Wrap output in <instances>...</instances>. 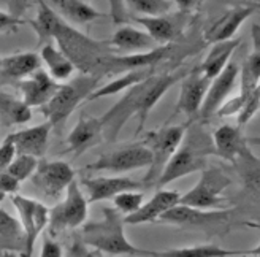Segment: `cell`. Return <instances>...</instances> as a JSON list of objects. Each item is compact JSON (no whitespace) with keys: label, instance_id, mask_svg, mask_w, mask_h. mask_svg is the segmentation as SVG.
Returning <instances> with one entry per match:
<instances>
[{"label":"cell","instance_id":"1","mask_svg":"<svg viewBox=\"0 0 260 257\" xmlns=\"http://www.w3.org/2000/svg\"><path fill=\"white\" fill-rule=\"evenodd\" d=\"M184 76L186 73L183 72L162 73V75L151 73L138 84L127 89L118 104H114L100 118L103 124V132H105L103 134L105 135V141L111 143V141L118 140L125 122L132 116L138 119L137 134L143 131L152 108L157 105L159 100L170 91L179 80H183Z\"/></svg>","mask_w":260,"mask_h":257},{"label":"cell","instance_id":"2","mask_svg":"<svg viewBox=\"0 0 260 257\" xmlns=\"http://www.w3.org/2000/svg\"><path fill=\"white\" fill-rule=\"evenodd\" d=\"M214 154L213 137L203 131L200 124H192L186 128L184 138L167 162L155 187H167L170 183L195 172H202L208 165V157Z\"/></svg>","mask_w":260,"mask_h":257},{"label":"cell","instance_id":"3","mask_svg":"<svg viewBox=\"0 0 260 257\" xmlns=\"http://www.w3.org/2000/svg\"><path fill=\"white\" fill-rule=\"evenodd\" d=\"M100 221L83 227V241L97 252L108 255H149V251L135 246L125 235L124 216L114 207H103Z\"/></svg>","mask_w":260,"mask_h":257},{"label":"cell","instance_id":"4","mask_svg":"<svg viewBox=\"0 0 260 257\" xmlns=\"http://www.w3.org/2000/svg\"><path fill=\"white\" fill-rule=\"evenodd\" d=\"M53 40H56L57 48L67 56L76 70L86 75H95L100 78L102 60L108 54L114 53L108 42H99L84 35L76 27L60 19L54 30Z\"/></svg>","mask_w":260,"mask_h":257},{"label":"cell","instance_id":"5","mask_svg":"<svg viewBox=\"0 0 260 257\" xmlns=\"http://www.w3.org/2000/svg\"><path fill=\"white\" fill-rule=\"evenodd\" d=\"M99 76L81 73L76 78H70L69 81L60 83L53 99L38 110L46 118V122H49L51 127L62 128L75 113V110L83 102H87L89 95L99 87Z\"/></svg>","mask_w":260,"mask_h":257},{"label":"cell","instance_id":"6","mask_svg":"<svg viewBox=\"0 0 260 257\" xmlns=\"http://www.w3.org/2000/svg\"><path fill=\"white\" fill-rule=\"evenodd\" d=\"M186 128V125H167L146 134L145 145L152 154V162L148 167L146 175L141 179L145 189L155 187L167 162L170 160V157L181 145V141H183Z\"/></svg>","mask_w":260,"mask_h":257},{"label":"cell","instance_id":"7","mask_svg":"<svg viewBox=\"0 0 260 257\" xmlns=\"http://www.w3.org/2000/svg\"><path fill=\"white\" fill-rule=\"evenodd\" d=\"M232 184V179L222 169H206L195 184L186 194H181V205L200 210H227V199L224 190Z\"/></svg>","mask_w":260,"mask_h":257},{"label":"cell","instance_id":"8","mask_svg":"<svg viewBox=\"0 0 260 257\" xmlns=\"http://www.w3.org/2000/svg\"><path fill=\"white\" fill-rule=\"evenodd\" d=\"M87 214L89 203L86 194L75 179L65 192V197L53 208H49V235L56 237L63 230H72L83 226L87 219Z\"/></svg>","mask_w":260,"mask_h":257},{"label":"cell","instance_id":"9","mask_svg":"<svg viewBox=\"0 0 260 257\" xmlns=\"http://www.w3.org/2000/svg\"><path fill=\"white\" fill-rule=\"evenodd\" d=\"M152 162V154L146 145H130L100 156L95 162L89 164V172H108L113 175H124L138 169H148Z\"/></svg>","mask_w":260,"mask_h":257},{"label":"cell","instance_id":"10","mask_svg":"<svg viewBox=\"0 0 260 257\" xmlns=\"http://www.w3.org/2000/svg\"><path fill=\"white\" fill-rule=\"evenodd\" d=\"M11 202L18 211V219L25 234V249L21 257H32L38 237L49 224V208L45 203L21 194H13Z\"/></svg>","mask_w":260,"mask_h":257},{"label":"cell","instance_id":"11","mask_svg":"<svg viewBox=\"0 0 260 257\" xmlns=\"http://www.w3.org/2000/svg\"><path fill=\"white\" fill-rule=\"evenodd\" d=\"M30 181L45 199L57 200L75 181V170L63 160H40Z\"/></svg>","mask_w":260,"mask_h":257},{"label":"cell","instance_id":"12","mask_svg":"<svg viewBox=\"0 0 260 257\" xmlns=\"http://www.w3.org/2000/svg\"><path fill=\"white\" fill-rule=\"evenodd\" d=\"M230 210H200L187 207V205H175L165 214L160 216L159 222L178 227L190 229H208L225 222L230 217Z\"/></svg>","mask_w":260,"mask_h":257},{"label":"cell","instance_id":"13","mask_svg":"<svg viewBox=\"0 0 260 257\" xmlns=\"http://www.w3.org/2000/svg\"><path fill=\"white\" fill-rule=\"evenodd\" d=\"M170 46H157L146 53H134V54H116L111 53L102 60L100 66V78L110 73H125L132 70H145L152 69L167 56Z\"/></svg>","mask_w":260,"mask_h":257},{"label":"cell","instance_id":"14","mask_svg":"<svg viewBox=\"0 0 260 257\" xmlns=\"http://www.w3.org/2000/svg\"><path fill=\"white\" fill-rule=\"evenodd\" d=\"M84 187L87 203L92 205L97 202L113 200L118 194L125 190H145V184L134 178L124 175H113V176H97V178H84L81 181Z\"/></svg>","mask_w":260,"mask_h":257},{"label":"cell","instance_id":"15","mask_svg":"<svg viewBox=\"0 0 260 257\" xmlns=\"http://www.w3.org/2000/svg\"><path fill=\"white\" fill-rule=\"evenodd\" d=\"M105 140L103 137L102 119L97 116L81 114L75 127L67 135V152L73 154V157H80L89 149L100 145Z\"/></svg>","mask_w":260,"mask_h":257},{"label":"cell","instance_id":"16","mask_svg":"<svg viewBox=\"0 0 260 257\" xmlns=\"http://www.w3.org/2000/svg\"><path fill=\"white\" fill-rule=\"evenodd\" d=\"M210 83L211 81L205 78L199 67L186 75L183 78V83H181L176 111L186 114L187 118H197L200 114Z\"/></svg>","mask_w":260,"mask_h":257},{"label":"cell","instance_id":"17","mask_svg":"<svg viewBox=\"0 0 260 257\" xmlns=\"http://www.w3.org/2000/svg\"><path fill=\"white\" fill-rule=\"evenodd\" d=\"M13 86L19 91V95L25 105L30 108H42L53 99L60 83L54 81L48 72L40 69Z\"/></svg>","mask_w":260,"mask_h":257},{"label":"cell","instance_id":"18","mask_svg":"<svg viewBox=\"0 0 260 257\" xmlns=\"http://www.w3.org/2000/svg\"><path fill=\"white\" fill-rule=\"evenodd\" d=\"M238 75H240V67L235 62H229L227 67L220 72L216 78L211 80L210 87H208V92L203 100L200 114H199L200 118L206 119V118H211L213 114H216L219 107L224 104L227 97L230 95V92L233 91V86L237 83Z\"/></svg>","mask_w":260,"mask_h":257},{"label":"cell","instance_id":"19","mask_svg":"<svg viewBox=\"0 0 260 257\" xmlns=\"http://www.w3.org/2000/svg\"><path fill=\"white\" fill-rule=\"evenodd\" d=\"M53 127L49 122H42L38 125L25 127L21 131L11 132L5 137L7 141L13 143L16 149V154H27V156H34L37 159H42L49 146V135Z\"/></svg>","mask_w":260,"mask_h":257},{"label":"cell","instance_id":"20","mask_svg":"<svg viewBox=\"0 0 260 257\" xmlns=\"http://www.w3.org/2000/svg\"><path fill=\"white\" fill-rule=\"evenodd\" d=\"M186 13L179 11L176 15H157V16H132L155 43L168 45L181 35L186 24Z\"/></svg>","mask_w":260,"mask_h":257},{"label":"cell","instance_id":"21","mask_svg":"<svg viewBox=\"0 0 260 257\" xmlns=\"http://www.w3.org/2000/svg\"><path fill=\"white\" fill-rule=\"evenodd\" d=\"M181 200V194L178 190L170 189H157L155 194L141 205V207L130 216H125L124 221L125 226H138V224H149V222H159L160 216L165 214L175 205Z\"/></svg>","mask_w":260,"mask_h":257},{"label":"cell","instance_id":"22","mask_svg":"<svg viewBox=\"0 0 260 257\" xmlns=\"http://www.w3.org/2000/svg\"><path fill=\"white\" fill-rule=\"evenodd\" d=\"M257 10H260V4L240 5L229 10L216 22H213L211 27L205 32V40L210 43L232 40V37L237 34V30L241 27V24Z\"/></svg>","mask_w":260,"mask_h":257},{"label":"cell","instance_id":"23","mask_svg":"<svg viewBox=\"0 0 260 257\" xmlns=\"http://www.w3.org/2000/svg\"><path fill=\"white\" fill-rule=\"evenodd\" d=\"M42 69V59L37 53H16L0 57V84H16Z\"/></svg>","mask_w":260,"mask_h":257},{"label":"cell","instance_id":"24","mask_svg":"<svg viewBox=\"0 0 260 257\" xmlns=\"http://www.w3.org/2000/svg\"><path fill=\"white\" fill-rule=\"evenodd\" d=\"M213 137L214 154L229 162H233L237 157L249 156V145L248 140L243 135L241 128L235 125H220L216 128Z\"/></svg>","mask_w":260,"mask_h":257},{"label":"cell","instance_id":"25","mask_svg":"<svg viewBox=\"0 0 260 257\" xmlns=\"http://www.w3.org/2000/svg\"><path fill=\"white\" fill-rule=\"evenodd\" d=\"M107 42L116 54L146 53V51L157 48L155 46L157 43L145 30H140L134 27V25H127V24H122Z\"/></svg>","mask_w":260,"mask_h":257},{"label":"cell","instance_id":"26","mask_svg":"<svg viewBox=\"0 0 260 257\" xmlns=\"http://www.w3.org/2000/svg\"><path fill=\"white\" fill-rule=\"evenodd\" d=\"M57 15L70 25H87L102 18L103 13L83 0H45Z\"/></svg>","mask_w":260,"mask_h":257},{"label":"cell","instance_id":"27","mask_svg":"<svg viewBox=\"0 0 260 257\" xmlns=\"http://www.w3.org/2000/svg\"><path fill=\"white\" fill-rule=\"evenodd\" d=\"M40 59H42V63H45L48 75L57 83L69 81L76 70L72 60L53 43H46L42 46Z\"/></svg>","mask_w":260,"mask_h":257},{"label":"cell","instance_id":"28","mask_svg":"<svg viewBox=\"0 0 260 257\" xmlns=\"http://www.w3.org/2000/svg\"><path fill=\"white\" fill-rule=\"evenodd\" d=\"M25 249V234L18 217L0 208V251H13L19 255Z\"/></svg>","mask_w":260,"mask_h":257},{"label":"cell","instance_id":"29","mask_svg":"<svg viewBox=\"0 0 260 257\" xmlns=\"http://www.w3.org/2000/svg\"><path fill=\"white\" fill-rule=\"evenodd\" d=\"M240 43H241L240 40H225V42L213 43L210 53L206 54L205 60L199 67L205 78H208L210 81L216 78V76L227 67L230 57L235 53V49L240 46Z\"/></svg>","mask_w":260,"mask_h":257},{"label":"cell","instance_id":"30","mask_svg":"<svg viewBox=\"0 0 260 257\" xmlns=\"http://www.w3.org/2000/svg\"><path fill=\"white\" fill-rule=\"evenodd\" d=\"M32 119V108L22 102L21 97L0 91V127L10 128L22 125Z\"/></svg>","mask_w":260,"mask_h":257},{"label":"cell","instance_id":"31","mask_svg":"<svg viewBox=\"0 0 260 257\" xmlns=\"http://www.w3.org/2000/svg\"><path fill=\"white\" fill-rule=\"evenodd\" d=\"M248 251L225 249L217 245H197L186 248H172L165 251H149L148 257H230V255H246Z\"/></svg>","mask_w":260,"mask_h":257},{"label":"cell","instance_id":"32","mask_svg":"<svg viewBox=\"0 0 260 257\" xmlns=\"http://www.w3.org/2000/svg\"><path fill=\"white\" fill-rule=\"evenodd\" d=\"M37 7H38V11H37L35 19H27V24L34 29L38 38V45L43 46L46 43H51V40H53L54 30L62 18L45 2V0H38Z\"/></svg>","mask_w":260,"mask_h":257},{"label":"cell","instance_id":"33","mask_svg":"<svg viewBox=\"0 0 260 257\" xmlns=\"http://www.w3.org/2000/svg\"><path fill=\"white\" fill-rule=\"evenodd\" d=\"M152 72L151 69H145V70H132V72H125V73H121L118 78H114L113 81L103 84L100 87H97L95 91L89 95L87 99V104L89 102H95L99 99H105V97H110V95H114L118 92H122V91H127L132 86L138 84L140 81H143L149 76Z\"/></svg>","mask_w":260,"mask_h":257},{"label":"cell","instance_id":"34","mask_svg":"<svg viewBox=\"0 0 260 257\" xmlns=\"http://www.w3.org/2000/svg\"><path fill=\"white\" fill-rule=\"evenodd\" d=\"M254 38V51L246 59L244 66L241 67V94L246 97L260 81V25L254 24L252 27Z\"/></svg>","mask_w":260,"mask_h":257},{"label":"cell","instance_id":"35","mask_svg":"<svg viewBox=\"0 0 260 257\" xmlns=\"http://www.w3.org/2000/svg\"><path fill=\"white\" fill-rule=\"evenodd\" d=\"M38 162L40 159H37L34 156H27V154H16V157L13 159L10 167L5 170L8 172L13 178L18 179L19 183L25 181V179H30L34 172L37 170Z\"/></svg>","mask_w":260,"mask_h":257},{"label":"cell","instance_id":"36","mask_svg":"<svg viewBox=\"0 0 260 257\" xmlns=\"http://www.w3.org/2000/svg\"><path fill=\"white\" fill-rule=\"evenodd\" d=\"M127 8L138 13L140 16H157L165 15L170 10L168 0H124Z\"/></svg>","mask_w":260,"mask_h":257},{"label":"cell","instance_id":"37","mask_svg":"<svg viewBox=\"0 0 260 257\" xmlns=\"http://www.w3.org/2000/svg\"><path fill=\"white\" fill-rule=\"evenodd\" d=\"M145 203V194L141 190H125L113 199V207L124 217L134 214Z\"/></svg>","mask_w":260,"mask_h":257},{"label":"cell","instance_id":"38","mask_svg":"<svg viewBox=\"0 0 260 257\" xmlns=\"http://www.w3.org/2000/svg\"><path fill=\"white\" fill-rule=\"evenodd\" d=\"M260 108V81L257 83V86L252 89V91L246 95V102L241 108V111L238 113V124H248L251 121V118L258 111Z\"/></svg>","mask_w":260,"mask_h":257},{"label":"cell","instance_id":"39","mask_svg":"<svg viewBox=\"0 0 260 257\" xmlns=\"http://www.w3.org/2000/svg\"><path fill=\"white\" fill-rule=\"evenodd\" d=\"M244 102H246V97L243 94L237 95V97H233L230 100H225L222 105L219 107V110L216 111L217 116L220 118H225V116H233V114H237L238 116V113L241 111L243 105H244Z\"/></svg>","mask_w":260,"mask_h":257},{"label":"cell","instance_id":"40","mask_svg":"<svg viewBox=\"0 0 260 257\" xmlns=\"http://www.w3.org/2000/svg\"><path fill=\"white\" fill-rule=\"evenodd\" d=\"M24 24H27V19L16 18V16H13L10 11L0 10V34L15 32L18 30L19 25H24Z\"/></svg>","mask_w":260,"mask_h":257},{"label":"cell","instance_id":"41","mask_svg":"<svg viewBox=\"0 0 260 257\" xmlns=\"http://www.w3.org/2000/svg\"><path fill=\"white\" fill-rule=\"evenodd\" d=\"M110 5V16L113 19V22L116 24H125L130 18L128 10L124 4V0H108Z\"/></svg>","mask_w":260,"mask_h":257},{"label":"cell","instance_id":"42","mask_svg":"<svg viewBox=\"0 0 260 257\" xmlns=\"http://www.w3.org/2000/svg\"><path fill=\"white\" fill-rule=\"evenodd\" d=\"M16 157V149L13 146V143L4 140L2 145H0V172H5L13 159Z\"/></svg>","mask_w":260,"mask_h":257},{"label":"cell","instance_id":"43","mask_svg":"<svg viewBox=\"0 0 260 257\" xmlns=\"http://www.w3.org/2000/svg\"><path fill=\"white\" fill-rule=\"evenodd\" d=\"M21 183L18 179L13 178L8 172H0V192H4L5 196H13L19 192Z\"/></svg>","mask_w":260,"mask_h":257},{"label":"cell","instance_id":"44","mask_svg":"<svg viewBox=\"0 0 260 257\" xmlns=\"http://www.w3.org/2000/svg\"><path fill=\"white\" fill-rule=\"evenodd\" d=\"M37 4H38V0H8V11L13 16L22 18L24 13Z\"/></svg>","mask_w":260,"mask_h":257},{"label":"cell","instance_id":"45","mask_svg":"<svg viewBox=\"0 0 260 257\" xmlns=\"http://www.w3.org/2000/svg\"><path fill=\"white\" fill-rule=\"evenodd\" d=\"M40 257H63V249L56 240L45 237Z\"/></svg>","mask_w":260,"mask_h":257},{"label":"cell","instance_id":"46","mask_svg":"<svg viewBox=\"0 0 260 257\" xmlns=\"http://www.w3.org/2000/svg\"><path fill=\"white\" fill-rule=\"evenodd\" d=\"M175 2H176V5L179 7V10H181V11L186 13V11H189V10L193 7L195 0H175Z\"/></svg>","mask_w":260,"mask_h":257},{"label":"cell","instance_id":"47","mask_svg":"<svg viewBox=\"0 0 260 257\" xmlns=\"http://www.w3.org/2000/svg\"><path fill=\"white\" fill-rule=\"evenodd\" d=\"M246 140H248V145H249V146H260V135L251 137V138H246Z\"/></svg>","mask_w":260,"mask_h":257},{"label":"cell","instance_id":"48","mask_svg":"<svg viewBox=\"0 0 260 257\" xmlns=\"http://www.w3.org/2000/svg\"><path fill=\"white\" fill-rule=\"evenodd\" d=\"M0 257H19V254L13 251H0Z\"/></svg>","mask_w":260,"mask_h":257},{"label":"cell","instance_id":"49","mask_svg":"<svg viewBox=\"0 0 260 257\" xmlns=\"http://www.w3.org/2000/svg\"><path fill=\"white\" fill-rule=\"evenodd\" d=\"M249 252H251V254H254V255H258V257H260V245H258L257 248H254V249H249Z\"/></svg>","mask_w":260,"mask_h":257},{"label":"cell","instance_id":"50","mask_svg":"<svg viewBox=\"0 0 260 257\" xmlns=\"http://www.w3.org/2000/svg\"><path fill=\"white\" fill-rule=\"evenodd\" d=\"M84 257H97V254L95 252H87V254H84Z\"/></svg>","mask_w":260,"mask_h":257},{"label":"cell","instance_id":"51","mask_svg":"<svg viewBox=\"0 0 260 257\" xmlns=\"http://www.w3.org/2000/svg\"><path fill=\"white\" fill-rule=\"evenodd\" d=\"M5 199V194H4V192H0V202H2Z\"/></svg>","mask_w":260,"mask_h":257},{"label":"cell","instance_id":"52","mask_svg":"<svg viewBox=\"0 0 260 257\" xmlns=\"http://www.w3.org/2000/svg\"><path fill=\"white\" fill-rule=\"evenodd\" d=\"M243 257H258V255H254V254H246V255H243Z\"/></svg>","mask_w":260,"mask_h":257},{"label":"cell","instance_id":"53","mask_svg":"<svg viewBox=\"0 0 260 257\" xmlns=\"http://www.w3.org/2000/svg\"><path fill=\"white\" fill-rule=\"evenodd\" d=\"M83 2H89V0H83Z\"/></svg>","mask_w":260,"mask_h":257}]
</instances>
